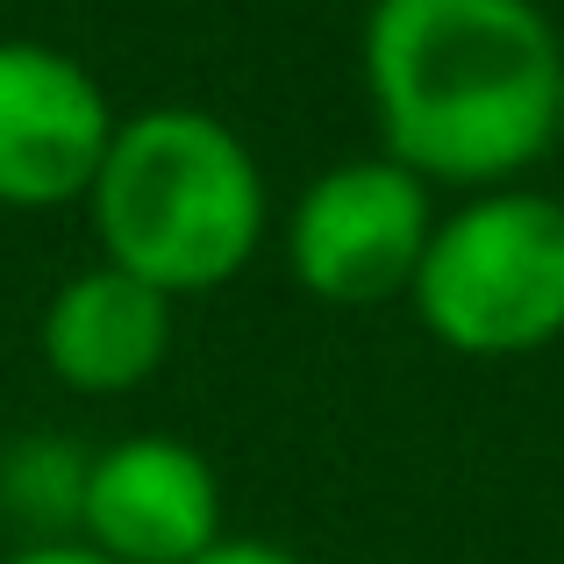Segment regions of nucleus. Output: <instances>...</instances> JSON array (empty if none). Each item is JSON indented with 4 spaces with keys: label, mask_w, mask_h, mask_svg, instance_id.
<instances>
[{
    "label": "nucleus",
    "mask_w": 564,
    "mask_h": 564,
    "mask_svg": "<svg viewBox=\"0 0 564 564\" xmlns=\"http://www.w3.org/2000/svg\"><path fill=\"white\" fill-rule=\"evenodd\" d=\"M422 329L457 358H529L564 336V200L529 186L471 193L436 221L408 286Z\"/></svg>",
    "instance_id": "3"
},
{
    "label": "nucleus",
    "mask_w": 564,
    "mask_h": 564,
    "mask_svg": "<svg viewBox=\"0 0 564 564\" xmlns=\"http://www.w3.org/2000/svg\"><path fill=\"white\" fill-rule=\"evenodd\" d=\"M429 236H436V193L393 158H350L293 200L286 258L315 301L379 307L414 286Z\"/></svg>",
    "instance_id": "4"
},
{
    "label": "nucleus",
    "mask_w": 564,
    "mask_h": 564,
    "mask_svg": "<svg viewBox=\"0 0 564 564\" xmlns=\"http://www.w3.org/2000/svg\"><path fill=\"white\" fill-rule=\"evenodd\" d=\"M193 564H301L293 551H279V543H250V536H221L207 557H193Z\"/></svg>",
    "instance_id": "9"
},
{
    "label": "nucleus",
    "mask_w": 564,
    "mask_h": 564,
    "mask_svg": "<svg viewBox=\"0 0 564 564\" xmlns=\"http://www.w3.org/2000/svg\"><path fill=\"white\" fill-rule=\"evenodd\" d=\"M0 494L22 522L36 529H79V494H86V451L57 436H29L8 451V471H0Z\"/></svg>",
    "instance_id": "8"
},
{
    "label": "nucleus",
    "mask_w": 564,
    "mask_h": 564,
    "mask_svg": "<svg viewBox=\"0 0 564 564\" xmlns=\"http://www.w3.org/2000/svg\"><path fill=\"white\" fill-rule=\"evenodd\" d=\"M365 94L379 158L429 193H494L557 143L564 36L536 0H372Z\"/></svg>",
    "instance_id": "1"
},
{
    "label": "nucleus",
    "mask_w": 564,
    "mask_h": 564,
    "mask_svg": "<svg viewBox=\"0 0 564 564\" xmlns=\"http://www.w3.org/2000/svg\"><path fill=\"white\" fill-rule=\"evenodd\" d=\"M8 564H108V557H100V551H86V543L51 536V543H29V551H14Z\"/></svg>",
    "instance_id": "10"
},
{
    "label": "nucleus",
    "mask_w": 564,
    "mask_h": 564,
    "mask_svg": "<svg viewBox=\"0 0 564 564\" xmlns=\"http://www.w3.org/2000/svg\"><path fill=\"white\" fill-rule=\"evenodd\" d=\"M79 543L108 564H193L221 543V486L180 436H122L86 457Z\"/></svg>",
    "instance_id": "6"
},
{
    "label": "nucleus",
    "mask_w": 564,
    "mask_h": 564,
    "mask_svg": "<svg viewBox=\"0 0 564 564\" xmlns=\"http://www.w3.org/2000/svg\"><path fill=\"white\" fill-rule=\"evenodd\" d=\"M100 264L165 301L215 293L264 243V180L250 143L207 108H143L115 129L86 193Z\"/></svg>",
    "instance_id": "2"
},
{
    "label": "nucleus",
    "mask_w": 564,
    "mask_h": 564,
    "mask_svg": "<svg viewBox=\"0 0 564 564\" xmlns=\"http://www.w3.org/2000/svg\"><path fill=\"white\" fill-rule=\"evenodd\" d=\"M122 115L57 43H0V207H65L100 180Z\"/></svg>",
    "instance_id": "5"
},
{
    "label": "nucleus",
    "mask_w": 564,
    "mask_h": 564,
    "mask_svg": "<svg viewBox=\"0 0 564 564\" xmlns=\"http://www.w3.org/2000/svg\"><path fill=\"white\" fill-rule=\"evenodd\" d=\"M172 301L115 264H86L43 307V365L72 393H129L165 365Z\"/></svg>",
    "instance_id": "7"
},
{
    "label": "nucleus",
    "mask_w": 564,
    "mask_h": 564,
    "mask_svg": "<svg viewBox=\"0 0 564 564\" xmlns=\"http://www.w3.org/2000/svg\"><path fill=\"white\" fill-rule=\"evenodd\" d=\"M557 137H564V94H557Z\"/></svg>",
    "instance_id": "11"
}]
</instances>
